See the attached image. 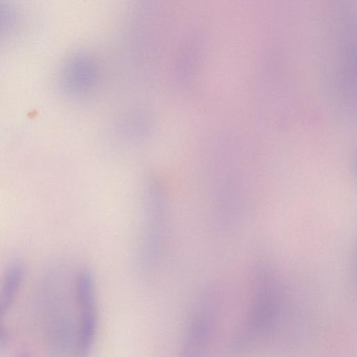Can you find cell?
<instances>
[{"instance_id":"1","label":"cell","mask_w":357,"mask_h":357,"mask_svg":"<svg viewBox=\"0 0 357 357\" xmlns=\"http://www.w3.org/2000/svg\"><path fill=\"white\" fill-rule=\"evenodd\" d=\"M143 211L138 245L139 268L147 270L156 264L166 236L167 202L160 181L151 177L146 182Z\"/></svg>"},{"instance_id":"2","label":"cell","mask_w":357,"mask_h":357,"mask_svg":"<svg viewBox=\"0 0 357 357\" xmlns=\"http://www.w3.org/2000/svg\"><path fill=\"white\" fill-rule=\"evenodd\" d=\"M77 312L75 357H87L93 347L98 326L96 282L92 272L80 270L73 284Z\"/></svg>"},{"instance_id":"3","label":"cell","mask_w":357,"mask_h":357,"mask_svg":"<svg viewBox=\"0 0 357 357\" xmlns=\"http://www.w3.org/2000/svg\"><path fill=\"white\" fill-rule=\"evenodd\" d=\"M213 324V316L209 310L201 308L195 311L188 324L179 357H205Z\"/></svg>"},{"instance_id":"4","label":"cell","mask_w":357,"mask_h":357,"mask_svg":"<svg viewBox=\"0 0 357 357\" xmlns=\"http://www.w3.org/2000/svg\"><path fill=\"white\" fill-rule=\"evenodd\" d=\"M24 276V267L15 261L9 265L0 282V344H6L9 335L1 325L5 313L10 308L20 288Z\"/></svg>"},{"instance_id":"5","label":"cell","mask_w":357,"mask_h":357,"mask_svg":"<svg viewBox=\"0 0 357 357\" xmlns=\"http://www.w3.org/2000/svg\"><path fill=\"white\" fill-rule=\"evenodd\" d=\"M19 357H29V356L26 354H21Z\"/></svg>"}]
</instances>
